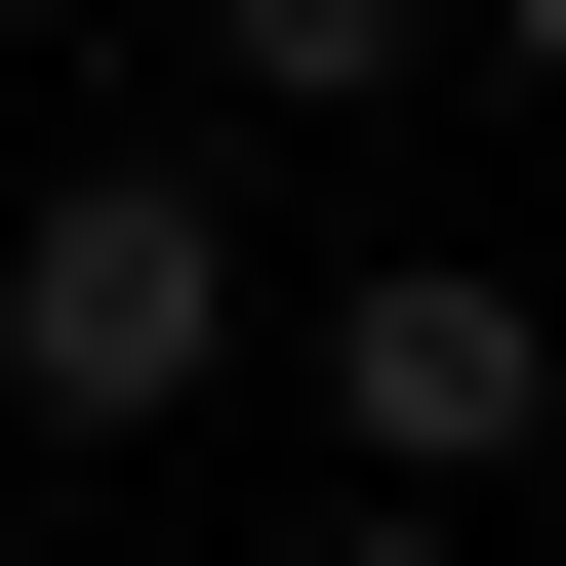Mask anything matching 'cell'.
<instances>
[{"mask_svg": "<svg viewBox=\"0 0 566 566\" xmlns=\"http://www.w3.org/2000/svg\"><path fill=\"white\" fill-rule=\"evenodd\" d=\"M202 365H243V202L202 163H41L0 202V405H41V446H163Z\"/></svg>", "mask_w": 566, "mask_h": 566, "instance_id": "obj_1", "label": "cell"}, {"mask_svg": "<svg viewBox=\"0 0 566 566\" xmlns=\"http://www.w3.org/2000/svg\"><path fill=\"white\" fill-rule=\"evenodd\" d=\"M324 446H365L405 526H485V485L566 446V283L526 243H365V283H324Z\"/></svg>", "mask_w": 566, "mask_h": 566, "instance_id": "obj_2", "label": "cell"}, {"mask_svg": "<svg viewBox=\"0 0 566 566\" xmlns=\"http://www.w3.org/2000/svg\"><path fill=\"white\" fill-rule=\"evenodd\" d=\"M405 41H446V0H202V82H243V122H365Z\"/></svg>", "mask_w": 566, "mask_h": 566, "instance_id": "obj_3", "label": "cell"}, {"mask_svg": "<svg viewBox=\"0 0 566 566\" xmlns=\"http://www.w3.org/2000/svg\"><path fill=\"white\" fill-rule=\"evenodd\" d=\"M324 566H485V526H405V485H365V526H324Z\"/></svg>", "mask_w": 566, "mask_h": 566, "instance_id": "obj_4", "label": "cell"}, {"mask_svg": "<svg viewBox=\"0 0 566 566\" xmlns=\"http://www.w3.org/2000/svg\"><path fill=\"white\" fill-rule=\"evenodd\" d=\"M446 41H526V82H566V0H446Z\"/></svg>", "mask_w": 566, "mask_h": 566, "instance_id": "obj_5", "label": "cell"}]
</instances>
